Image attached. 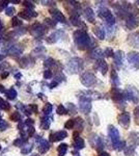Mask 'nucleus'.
I'll return each mask as SVG.
<instances>
[{"instance_id":"f257e3e1","label":"nucleus","mask_w":139,"mask_h":156,"mask_svg":"<svg viewBox=\"0 0 139 156\" xmlns=\"http://www.w3.org/2000/svg\"><path fill=\"white\" fill-rule=\"evenodd\" d=\"M74 41L77 47L80 49H86L90 46L92 41H90L89 36L86 34L85 30H77L74 32Z\"/></svg>"},{"instance_id":"f03ea898","label":"nucleus","mask_w":139,"mask_h":156,"mask_svg":"<svg viewBox=\"0 0 139 156\" xmlns=\"http://www.w3.org/2000/svg\"><path fill=\"white\" fill-rule=\"evenodd\" d=\"M139 145V133L138 132H131L130 137H129V144L126 146V154L132 155L134 153L135 148Z\"/></svg>"},{"instance_id":"7ed1b4c3","label":"nucleus","mask_w":139,"mask_h":156,"mask_svg":"<svg viewBox=\"0 0 139 156\" xmlns=\"http://www.w3.org/2000/svg\"><path fill=\"white\" fill-rule=\"evenodd\" d=\"M83 68V60L79 57H73L67 65V69L71 74H76L80 72Z\"/></svg>"},{"instance_id":"20e7f679","label":"nucleus","mask_w":139,"mask_h":156,"mask_svg":"<svg viewBox=\"0 0 139 156\" xmlns=\"http://www.w3.org/2000/svg\"><path fill=\"white\" fill-rule=\"evenodd\" d=\"M123 96V99H128L129 101H132L133 103L139 102V90L135 87H132V85H129L126 89Z\"/></svg>"},{"instance_id":"39448f33","label":"nucleus","mask_w":139,"mask_h":156,"mask_svg":"<svg viewBox=\"0 0 139 156\" xmlns=\"http://www.w3.org/2000/svg\"><path fill=\"white\" fill-rule=\"evenodd\" d=\"M99 17L101 19L105 20V22L107 23L108 26H113L115 24V19L113 17L112 12H110V9H108L107 7H102L99 9Z\"/></svg>"},{"instance_id":"423d86ee","label":"nucleus","mask_w":139,"mask_h":156,"mask_svg":"<svg viewBox=\"0 0 139 156\" xmlns=\"http://www.w3.org/2000/svg\"><path fill=\"white\" fill-rule=\"evenodd\" d=\"M80 81L84 87H92L97 82V77L90 72H85L83 73L80 77Z\"/></svg>"},{"instance_id":"0eeeda50","label":"nucleus","mask_w":139,"mask_h":156,"mask_svg":"<svg viewBox=\"0 0 139 156\" xmlns=\"http://www.w3.org/2000/svg\"><path fill=\"white\" fill-rule=\"evenodd\" d=\"M108 135H109V138L112 143L113 147L116 146L118 143L120 142V131L114 127V126H109L108 127Z\"/></svg>"},{"instance_id":"6e6552de","label":"nucleus","mask_w":139,"mask_h":156,"mask_svg":"<svg viewBox=\"0 0 139 156\" xmlns=\"http://www.w3.org/2000/svg\"><path fill=\"white\" fill-rule=\"evenodd\" d=\"M128 62L134 69H139V53L138 52H130L128 53Z\"/></svg>"},{"instance_id":"1a4fd4ad","label":"nucleus","mask_w":139,"mask_h":156,"mask_svg":"<svg viewBox=\"0 0 139 156\" xmlns=\"http://www.w3.org/2000/svg\"><path fill=\"white\" fill-rule=\"evenodd\" d=\"M80 110L83 114L87 115L92 110V101L88 99H84V98H80V103H79Z\"/></svg>"},{"instance_id":"9d476101","label":"nucleus","mask_w":139,"mask_h":156,"mask_svg":"<svg viewBox=\"0 0 139 156\" xmlns=\"http://www.w3.org/2000/svg\"><path fill=\"white\" fill-rule=\"evenodd\" d=\"M46 32V27L43 26L42 24L36 23L34 25H32L31 27V34H33L35 37H40Z\"/></svg>"},{"instance_id":"9b49d317","label":"nucleus","mask_w":139,"mask_h":156,"mask_svg":"<svg viewBox=\"0 0 139 156\" xmlns=\"http://www.w3.org/2000/svg\"><path fill=\"white\" fill-rule=\"evenodd\" d=\"M118 123L120 124V126H123V128H127L130 126V115L129 112H123L118 115Z\"/></svg>"},{"instance_id":"f8f14e48","label":"nucleus","mask_w":139,"mask_h":156,"mask_svg":"<svg viewBox=\"0 0 139 156\" xmlns=\"http://www.w3.org/2000/svg\"><path fill=\"white\" fill-rule=\"evenodd\" d=\"M80 98H84V99H88L92 101V100L101 99V94H99L97 92H93V90H86V92H81Z\"/></svg>"},{"instance_id":"ddd939ff","label":"nucleus","mask_w":139,"mask_h":156,"mask_svg":"<svg viewBox=\"0 0 139 156\" xmlns=\"http://www.w3.org/2000/svg\"><path fill=\"white\" fill-rule=\"evenodd\" d=\"M126 25H127L128 28L134 29L139 25V19L135 15H130L127 19H126Z\"/></svg>"},{"instance_id":"4468645a","label":"nucleus","mask_w":139,"mask_h":156,"mask_svg":"<svg viewBox=\"0 0 139 156\" xmlns=\"http://www.w3.org/2000/svg\"><path fill=\"white\" fill-rule=\"evenodd\" d=\"M128 43L130 46L139 49V32H134L128 37Z\"/></svg>"},{"instance_id":"2eb2a0df","label":"nucleus","mask_w":139,"mask_h":156,"mask_svg":"<svg viewBox=\"0 0 139 156\" xmlns=\"http://www.w3.org/2000/svg\"><path fill=\"white\" fill-rule=\"evenodd\" d=\"M111 96H112V99L114 100L116 103H122L123 104V101H125L123 94L117 89H116V87H114V89L111 90Z\"/></svg>"},{"instance_id":"dca6fc26","label":"nucleus","mask_w":139,"mask_h":156,"mask_svg":"<svg viewBox=\"0 0 139 156\" xmlns=\"http://www.w3.org/2000/svg\"><path fill=\"white\" fill-rule=\"evenodd\" d=\"M51 15H52L53 19H54L56 22L65 23V17L64 16V14H62V12H60V11H58V9H52V11H51Z\"/></svg>"},{"instance_id":"f3484780","label":"nucleus","mask_w":139,"mask_h":156,"mask_svg":"<svg viewBox=\"0 0 139 156\" xmlns=\"http://www.w3.org/2000/svg\"><path fill=\"white\" fill-rule=\"evenodd\" d=\"M68 136V133L65 131H58V132H55L53 134L50 135V140L51 142H58V140H64Z\"/></svg>"},{"instance_id":"a211bd4d","label":"nucleus","mask_w":139,"mask_h":156,"mask_svg":"<svg viewBox=\"0 0 139 156\" xmlns=\"http://www.w3.org/2000/svg\"><path fill=\"white\" fill-rule=\"evenodd\" d=\"M64 31L62 30H58V31H55L53 32V34L50 36L49 37H48V43H55L57 42L58 40H60V37H61L62 36H64Z\"/></svg>"},{"instance_id":"6ab92c4d","label":"nucleus","mask_w":139,"mask_h":156,"mask_svg":"<svg viewBox=\"0 0 139 156\" xmlns=\"http://www.w3.org/2000/svg\"><path fill=\"white\" fill-rule=\"evenodd\" d=\"M84 16L85 18L88 22H90V23H95L96 19H95V12H93L92 9H90V7H86V9H84Z\"/></svg>"},{"instance_id":"aec40b11","label":"nucleus","mask_w":139,"mask_h":156,"mask_svg":"<svg viewBox=\"0 0 139 156\" xmlns=\"http://www.w3.org/2000/svg\"><path fill=\"white\" fill-rule=\"evenodd\" d=\"M113 57H114V62L115 65L118 68H120L123 66V51H117L113 54Z\"/></svg>"},{"instance_id":"412c9836","label":"nucleus","mask_w":139,"mask_h":156,"mask_svg":"<svg viewBox=\"0 0 139 156\" xmlns=\"http://www.w3.org/2000/svg\"><path fill=\"white\" fill-rule=\"evenodd\" d=\"M23 52V48L20 45H14L9 49V53L11 55H20Z\"/></svg>"},{"instance_id":"4be33fe9","label":"nucleus","mask_w":139,"mask_h":156,"mask_svg":"<svg viewBox=\"0 0 139 156\" xmlns=\"http://www.w3.org/2000/svg\"><path fill=\"white\" fill-rule=\"evenodd\" d=\"M103 54H104V53H103V51L100 48H96V49H93L92 51V53H90V56H92V58H95V59L100 60V59H102Z\"/></svg>"},{"instance_id":"5701e85b","label":"nucleus","mask_w":139,"mask_h":156,"mask_svg":"<svg viewBox=\"0 0 139 156\" xmlns=\"http://www.w3.org/2000/svg\"><path fill=\"white\" fill-rule=\"evenodd\" d=\"M93 34L100 40L105 39V29L102 28V27H96V28H93Z\"/></svg>"},{"instance_id":"b1692460","label":"nucleus","mask_w":139,"mask_h":156,"mask_svg":"<svg viewBox=\"0 0 139 156\" xmlns=\"http://www.w3.org/2000/svg\"><path fill=\"white\" fill-rule=\"evenodd\" d=\"M98 65H99V68H100L101 73H102L103 75H105L106 73H107V71H108L107 62H106L104 59H100V60H99V62H98Z\"/></svg>"},{"instance_id":"393cba45","label":"nucleus","mask_w":139,"mask_h":156,"mask_svg":"<svg viewBox=\"0 0 139 156\" xmlns=\"http://www.w3.org/2000/svg\"><path fill=\"white\" fill-rule=\"evenodd\" d=\"M75 140V149L76 150H81L84 148V146H85V143H84V140H83V138H81L80 136H78V137H76L74 138Z\"/></svg>"},{"instance_id":"a878e982","label":"nucleus","mask_w":139,"mask_h":156,"mask_svg":"<svg viewBox=\"0 0 139 156\" xmlns=\"http://www.w3.org/2000/svg\"><path fill=\"white\" fill-rule=\"evenodd\" d=\"M110 78H111V82H112L114 87H117V85L120 84V78H118V75L115 70H111Z\"/></svg>"},{"instance_id":"bb28decb","label":"nucleus","mask_w":139,"mask_h":156,"mask_svg":"<svg viewBox=\"0 0 139 156\" xmlns=\"http://www.w3.org/2000/svg\"><path fill=\"white\" fill-rule=\"evenodd\" d=\"M49 148H50L49 143H48L46 140H42L41 144H40V152L44 154V153H46L47 151L49 150Z\"/></svg>"},{"instance_id":"cd10ccee","label":"nucleus","mask_w":139,"mask_h":156,"mask_svg":"<svg viewBox=\"0 0 139 156\" xmlns=\"http://www.w3.org/2000/svg\"><path fill=\"white\" fill-rule=\"evenodd\" d=\"M70 20H71V23L74 25V26H79V25H82L81 20H80V18H79V15H72Z\"/></svg>"},{"instance_id":"c85d7f7f","label":"nucleus","mask_w":139,"mask_h":156,"mask_svg":"<svg viewBox=\"0 0 139 156\" xmlns=\"http://www.w3.org/2000/svg\"><path fill=\"white\" fill-rule=\"evenodd\" d=\"M50 123H51V121H50V118L49 117H45L42 119V122H41V127L43 129L47 130L48 128L50 127Z\"/></svg>"},{"instance_id":"c756f323","label":"nucleus","mask_w":139,"mask_h":156,"mask_svg":"<svg viewBox=\"0 0 139 156\" xmlns=\"http://www.w3.org/2000/svg\"><path fill=\"white\" fill-rule=\"evenodd\" d=\"M57 151H58V155H59V156H64L65 153H67V151H68V145L67 144L59 145V146H58Z\"/></svg>"},{"instance_id":"7c9ffc66","label":"nucleus","mask_w":139,"mask_h":156,"mask_svg":"<svg viewBox=\"0 0 139 156\" xmlns=\"http://www.w3.org/2000/svg\"><path fill=\"white\" fill-rule=\"evenodd\" d=\"M52 109H53L52 104H50V103H47V104L44 106V108H43V112H44L45 115H46V117H48V115H49L50 114H51Z\"/></svg>"},{"instance_id":"2f4dec72","label":"nucleus","mask_w":139,"mask_h":156,"mask_svg":"<svg viewBox=\"0 0 139 156\" xmlns=\"http://www.w3.org/2000/svg\"><path fill=\"white\" fill-rule=\"evenodd\" d=\"M96 146H97V149L99 151H102L103 149H104V140H103L102 137H98L97 140V143H96Z\"/></svg>"},{"instance_id":"473e14b6","label":"nucleus","mask_w":139,"mask_h":156,"mask_svg":"<svg viewBox=\"0 0 139 156\" xmlns=\"http://www.w3.org/2000/svg\"><path fill=\"white\" fill-rule=\"evenodd\" d=\"M6 95H7V98H9V100H14L15 98L17 97V92L15 89H9V92L6 93Z\"/></svg>"},{"instance_id":"72a5a7b5","label":"nucleus","mask_w":139,"mask_h":156,"mask_svg":"<svg viewBox=\"0 0 139 156\" xmlns=\"http://www.w3.org/2000/svg\"><path fill=\"white\" fill-rule=\"evenodd\" d=\"M74 127L76 126L78 129H82L83 128V120L81 118H77L76 120H74Z\"/></svg>"},{"instance_id":"f704fd0d","label":"nucleus","mask_w":139,"mask_h":156,"mask_svg":"<svg viewBox=\"0 0 139 156\" xmlns=\"http://www.w3.org/2000/svg\"><path fill=\"white\" fill-rule=\"evenodd\" d=\"M0 108H1V109H5V110L9 109V104H7V103L4 101L3 99H1V98H0Z\"/></svg>"},{"instance_id":"c9c22d12","label":"nucleus","mask_w":139,"mask_h":156,"mask_svg":"<svg viewBox=\"0 0 139 156\" xmlns=\"http://www.w3.org/2000/svg\"><path fill=\"white\" fill-rule=\"evenodd\" d=\"M31 149H32V146L31 145H26L23 148V149L21 150V153H22V154H28L30 151H31Z\"/></svg>"},{"instance_id":"e433bc0d","label":"nucleus","mask_w":139,"mask_h":156,"mask_svg":"<svg viewBox=\"0 0 139 156\" xmlns=\"http://www.w3.org/2000/svg\"><path fill=\"white\" fill-rule=\"evenodd\" d=\"M68 110L65 109V107L64 106V105H59V106L57 107V114L58 115H64L67 114Z\"/></svg>"},{"instance_id":"4c0bfd02","label":"nucleus","mask_w":139,"mask_h":156,"mask_svg":"<svg viewBox=\"0 0 139 156\" xmlns=\"http://www.w3.org/2000/svg\"><path fill=\"white\" fill-rule=\"evenodd\" d=\"M134 117H135V123L139 125V106L134 109Z\"/></svg>"},{"instance_id":"58836bf2","label":"nucleus","mask_w":139,"mask_h":156,"mask_svg":"<svg viewBox=\"0 0 139 156\" xmlns=\"http://www.w3.org/2000/svg\"><path fill=\"white\" fill-rule=\"evenodd\" d=\"M74 120H69L67 121V123H65L64 127L67 128V129H73L74 128Z\"/></svg>"},{"instance_id":"ea45409f","label":"nucleus","mask_w":139,"mask_h":156,"mask_svg":"<svg viewBox=\"0 0 139 156\" xmlns=\"http://www.w3.org/2000/svg\"><path fill=\"white\" fill-rule=\"evenodd\" d=\"M45 66L46 67H52V66H54L55 65V62H54V59L53 58H48L45 60Z\"/></svg>"},{"instance_id":"a19ab883","label":"nucleus","mask_w":139,"mask_h":156,"mask_svg":"<svg viewBox=\"0 0 139 156\" xmlns=\"http://www.w3.org/2000/svg\"><path fill=\"white\" fill-rule=\"evenodd\" d=\"M20 118H21V117H20L19 112H14V114L11 115V120L14 121V122H18V121L20 120Z\"/></svg>"},{"instance_id":"79ce46f5","label":"nucleus","mask_w":139,"mask_h":156,"mask_svg":"<svg viewBox=\"0 0 139 156\" xmlns=\"http://www.w3.org/2000/svg\"><path fill=\"white\" fill-rule=\"evenodd\" d=\"M12 25L14 27L19 26V25H21V21H20V20L18 19L17 17H14V18H12Z\"/></svg>"},{"instance_id":"37998d69","label":"nucleus","mask_w":139,"mask_h":156,"mask_svg":"<svg viewBox=\"0 0 139 156\" xmlns=\"http://www.w3.org/2000/svg\"><path fill=\"white\" fill-rule=\"evenodd\" d=\"M7 126H9V125H7V123L5 122V121L0 119V130H5L7 128Z\"/></svg>"},{"instance_id":"c03bdc74","label":"nucleus","mask_w":139,"mask_h":156,"mask_svg":"<svg viewBox=\"0 0 139 156\" xmlns=\"http://www.w3.org/2000/svg\"><path fill=\"white\" fill-rule=\"evenodd\" d=\"M24 144V138H18L14 142V145L17 146V147H20V146H22Z\"/></svg>"},{"instance_id":"a18cd8bd","label":"nucleus","mask_w":139,"mask_h":156,"mask_svg":"<svg viewBox=\"0 0 139 156\" xmlns=\"http://www.w3.org/2000/svg\"><path fill=\"white\" fill-rule=\"evenodd\" d=\"M51 77H52V72L50 70H46L44 72V78L45 79H50Z\"/></svg>"},{"instance_id":"49530a36","label":"nucleus","mask_w":139,"mask_h":156,"mask_svg":"<svg viewBox=\"0 0 139 156\" xmlns=\"http://www.w3.org/2000/svg\"><path fill=\"white\" fill-rule=\"evenodd\" d=\"M104 54L106 55V56H108V57H110V56H113V50L111 49V48H107L104 51Z\"/></svg>"},{"instance_id":"de8ad7c7","label":"nucleus","mask_w":139,"mask_h":156,"mask_svg":"<svg viewBox=\"0 0 139 156\" xmlns=\"http://www.w3.org/2000/svg\"><path fill=\"white\" fill-rule=\"evenodd\" d=\"M68 106H69V110H70L71 114H75V112H76L75 105L73 104V103H69V104H68Z\"/></svg>"},{"instance_id":"09e8293b","label":"nucleus","mask_w":139,"mask_h":156,"mask_svg":"<svg viewBox=\"0 0 139 156\" xmlns=\"http://www.w3.org/2000/svg\"><path fill=\"white\" fill-rule=\"evenodd\" d=\"M15 12V9L14 7H7L6 9V15L7 16H12Z\"/></svg>"},{"instance_id":"8fccbe9b","label":"nucleus","mask_w":139,"mask_h":156,"mask_svg":"<svg viewBox=\"0 0 139 156\" xmlns=\"http://www.w3.org/2000/svg\"><path fill=\"white\" fill-rule=\"evenodd\" d=\"M24 5L26 6L28 9H33V4H32L31 2H29V1H25L24 2Z\"/></svg>"},{"instance_id":"3c124183","label":"nucleus","mask_w":139,"mask_h":156,"mask_svg":"<svg viewBox=\"0 0 139 156\" xmlns=\"http://www.w3.org/2000/svg\"><path fill=\"white\" fill-rule=\"evenodd\" d=\"M45 23L48 24L49 26H54V25H55V22H52V20H50V19L45 20Z\"/></svg>"},{"instance_id":"603ef678","label":"nucleus","mask_w":139,"mask_h":156,"mask_svg":"<svg viewBox=\"0 0 139 156\" xmlns=\"http://www.w3.org/2000/svg\"><path fill=\"white\" fill-rule=\"evenodd\" d=\"M33 133H34V128H33V126L29 127V129H28V136H32V135H33Z\"/></svg>"},{"instance_id":"864d4df0","label":"nucleus","mask_w":139,"mask_h":156,"mask_svg":"<svg viewBox=\"0 0 139 156\" xmlns=\"http://www.w3.org/2000/svg\"><path fill=\"white\" fill-rule=\"evenodd\" d=\"M57 84H58V82H56V81H53V82H51V83H50V87H51V89H53V87H57Z\"/></svg>"},{"instance_id":"5fc2aeb1","label":"nucleus","mask_w":139,"mask_h":156,"mask_svg":"<svg viewBox=\"0 0 139 156\" xmlns=\"http://www.w3.org/2000/svg\"><path fill=\"white\" fill-rule=\"evenodd\" d=\"M99 156H110L109 154H108L107 152H104V151H102V152L99 154Z\"/></svg>"},{"instance_id":"6e6d98bb","label":"nucleus","mask_w":139,"mask_h":156,"mask_svg":"<svg viewBox=\"0 0 139 156\" xmlns=\"http://www.w3.org/2000/svg\"><path fill=\"white\" fill-rule=\"evenodd\" d=\"M7 76H9V72H4V73H2V75H1V77L3 78V79L4 78H6Z\"/></svg>"},{"instance_id":"4d7b16f0","label":"nucleus","mask_w":139,"mask_h":156,"mask_svg":"<svg viewBox=\"0 0 139 156\" xmlns=\"http://www.w3.org/2000/svg\"><path fill=\"white\" fill-rule=\"evenodd\" d=\"M0 92H1V93H5V90H4L3 85H0Z\"/></svg>"},{"instance_id":"13d9d810","label":"nucleus","mask_w":139,"mask_h":156,"mask_svg":"<svg viewBox=\"0 0 139 156\" xmlns=\"http://www.w3.org/2000/svg\"><path fill=\"white\" fill-rule=\"evenodd\" d=\"M16 78H21V74H18V75H16Z\"/></svg>"},{"instance_id":"bf43d9fd","label":"nucleus","mask_w":139,"mask_h":156,"mask_svg":"<svg viewBox=\"0 0 139 156\" xmlns=\"http://www.w3.org/2000/svg\"><path fill=\"white\" fill-rule=\"evenodd\" d=\"M2 28V24H1V20H0V30Z\"/></svg>"},{"instance_id":"052dcab7","label":"nucleus","mask_w":139,"mask_h":156,"mask_svg":"<svg viewBox=\"0 0 139 156\" xmlns=\"http://www.w3.org/2000/svg\"><path fill=\"white\" fill-rule=\"evenodd\" d=\"M136 3H139V1H136Z\"/></svg>"},{"instance_id":"680f3d73","label":"nucleus","mask_w":139,"mask_h":156,"mask_svg":"<svg viewBox=\"0 0 139 156\" xmlns=\"http://www.w3.org/2000/svg\"><path fill=\"white\" fill-rule=\"evenodd\" d=\"M0 150H1V146H0Z\"/></svg>"}]
</instances>
